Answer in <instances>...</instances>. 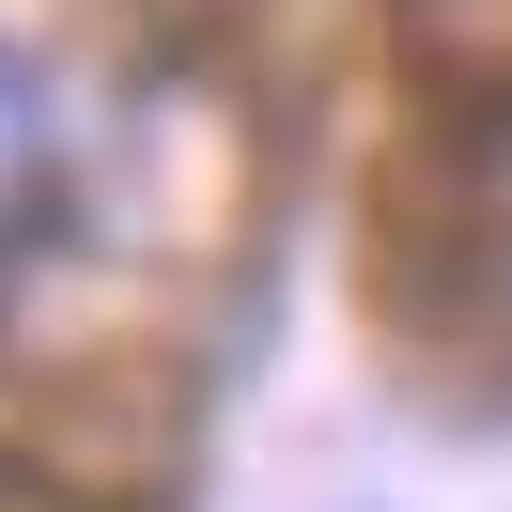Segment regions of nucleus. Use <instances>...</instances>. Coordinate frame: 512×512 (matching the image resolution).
Masks as SVG:
<instances>
[{
  "instance_id": "obj_1",
  "label": "nucleus",
  "mask_w": 512,
  "mask_h": 512,
  "mask_svg": "<svg viewBox=\"0 0 512 512\" xmlns=\"http://www.w3.org/2000/svg\"><path fill=\"white\" fill-rule=\"evenodd\" d=\"M63 218V140H47V94L0 63V280L32 264V233Z\"/></svg>"
}]
</instances>
